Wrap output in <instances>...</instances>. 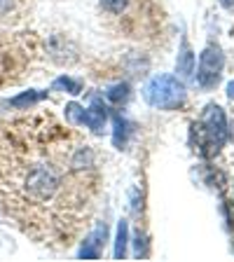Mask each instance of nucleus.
<instances>
[{
  "instance_id": "obj_1",
  "label": "nucleus",
  "mask_w": 234,
  "mask_h": 262,
  "mask_svg": "<svg viewBox=\"0 0 234 262\" xmlns=\"http://www.w3.org/2000/svg\"><path fill=\"white\" fill-rule=\"evenodd\" d=\"M101 190L94 150L54 115L0 122V208L31 239L71 248Z\"/></svg>"
},
{
  "instance_id": "obj_4",
  "label": "nucleus",
  "mask_w": 234,
  "mask_h": 262,
  "mask_svg": "<svg viewBox=\"0 0 234 262\" xmlns=\"http://www.w3.org/2000/svg\"><path fill=\"white\" fill-rule=\"evenodd\" d=\"M225 66V56L220 52V47H206L199 56V71H197V82L202 87H216L220 80V73H223Z\"/></svg>"
},
{
  "instance_id": "obj_5",
  "label": "nucleus",
  "mask_w": 234,
  "mask_h": 262,
  "mask_svg": "<svg viewBox=\"0 0 234 262\" xmlns=\"http://www.w3.org/2000/svg\"><path fill=\"white\" fill-rule=\"evenodd\" d=\"M105 239H108V227L103 223L96 225L92 234L87 236V241L82 244L80 248V260H98L101 257V251H103L105 246Z\"/></svg>"
},
{
  "instance_id": "obj_11",
  "label": "nucleus",
  "mask_w": 234,
  "mask_h": 262,
  "mask_svg": "<svg viewBox=\"0 0 234 262\" xmlns=\"http://www.w3.org/2000/svg\"><path fill=\"white\" fill-rule=\"evenodd\" d=\"M126 134H129V124H126L124 120H122L120 115H117V117H115V147H124V143H126Z\"/></svg>"
},
{
  "instance_id": "obj_12",
  "label": "nucleus",
  "mask_w": 234,
  "mask_h": 262,
  "mask_svg": "<svg viewBox=\"0 0 234 262\" xmlns=\"http://www.w3.org/2000/svg\"><path fill=\"white\" fill-rule=\"evenodd\" d=\"M54 89H66L68 94H73V96H77V94L82 92V84L75 80H71V77H56L54 84H52Z\"/></svg>"
},
{
  "instance_id": "obj_15",
  "label": "nucleus",
  "mask_w": 234,
  "mask_h": 262,
  "mask_svg": "<svg viewBox=\"0 0 234 262\" xmlns=\"http://www.w3.org/2000/svg\"><path fill=\"white\" fill-rule=\"evenodd\" d=\"M223 211H225V215H227V225L234 229V204L225 199V202H223Z\"/></svg>"
},
{
  "instance_id": "obj_3",
  "label": "nucleus",
  "mask_w": 234,
  "mask_h": 262,
  "mask_svg": "<svg viewBox=\"0 0 234 262\" xmlns=\"http://www.w3.org/2000/svg\"><path fill=\"white\" fill-rule=\"evenodd\" d=\"M143 96L157 110H176L185 103V87L174 75H155L145 84Z\"/></svg>"
},
{
  "instance_id": "obj_6",
  "label": "nucleus",
  "mask_w": 234,
  "mask_h": 262,
  "mask_svg": "<svg viewBox=\"0 0 234 262\" xmlns=\"http://www.w3.org/2000/svg\"><path fill=\"white\" fill-rule=\"evenodd\" d=\"M105 120H108V115H105V108H101L98 103H94V108L89 110H82V120L80 124H87L94 134H103L105 129Z\"/></svg>"
},
{
  "instance_id": "obj_14",
  "label": "nucleus",
  "mask_w": 234,
  "mask_h": 262,
  "mask_svg": "<svg viewBox=\"0 0 234 262\" xmlns=\"http://www.w3.org/2000/svg\"><path fill=\"white\" fill-rule=\"evenodd\" d=\"M66 117H68V122H71V124H80L82 108L77 103H68V105H66Z\"/></svg>"
},
{
  "instance_id": "obj_2",
  "label": "nucleus",
  "mask_w": 234,
  "mask_h": 262,
  "mask_svg": "<svg viewBox=\"0 0 234 262\" xmlns=\"http://www.w3.org/2000/svg\"><path fill=\"white\" fill-rule=\"evenodd\" d=\"M192 145L202 157H216L220 152V147L227 143V117H225L223 108L216 103H208L204 108L202 117L192 124Z\"/></svg>"
},
{
  "instance_id": "obj_13",
  "label": "nucleus",
  "mask_w": 234,
  "mask_h": 262,
  "mask_svg": "<svg viewBox=\"0 0 234 262\" xmlns=\"http://www.w3.org/2000/svg\"><path fill=\"white\" fill-rule=\"evenodd\" d=\"M101 3V7H103L105 12H110V14H122V12L129 7V0H98Z\"/></svg>"
},
{
  "instance_id": "obj_8",
  "label": "nucleus",
  "mask_w": 234,
  "mask_h": 262,
  "mask_svg": "<svg viewBox=\"0 0 234 262\" xmlns=\"http://www.w3.org/2000/svg\"><path fill=\"white\" fill-rule=\"evenodd\" d=\"M42 98H47V92H35V89H31V92L22 94V96H16L10 101L12 108H31V105H35L38 101H42Z\"/></svg>"
},
{
  "instance_id": "obj_7",
  "label": "nucleus",
  "mask_w": 234,
  "mask_h": 262,
  "mask_svg": "<svg viewBox=\"0 0 234 262\" xmlns=\"http://www.w3.org/2000/svg\"><path fill=\"white\" fill-rule=\"evenodd\" d=\"M176 68H178L180 77H190L195 73V54H192L190 45L185 40L180 42V54H178V61H176Z\"/></svg>"
},
{
  "instance_id": "obj_17",
  "label": "nucleus",
  "mask_w": 234,
  "mask_h": 262,
  "mask_svg": "<svg viewBox=\"0 0 234 262\" xmlns=\"http://www.w3.org/2000/svg\"><path fill=\"white\" fill-rule=\"evenodd\" d=\"M12 7V0H0V14H3V12H7Z\"/></svg>"
},
{
  "instance_id": "obj_18",
  "label": "nucleus",
  "mask_w": 234,
  "mask_h": 262,
  "mask_svg": "<svg viewBox=\"0 0 234 262\" xmlns=\"http://www.w3.org/2000/svg\"><path fill=\"white\" fill-rule=\"evenodd\" d=\"M227 96L234 101V82H229V84H227Z\"/></svg>"
},
{
  "instance_id": "obj_9",
  "label": "nucleus",
  "mask_w": 234,
  "mask_h": 262,
  "mask_svg": "<svg viewBox=\"0 0 234 262\" xmlns=\"http://www.w3.org/2000/svg\"><path fill=\"white\" fill-rule=\"evenodd\" d=\"M126 236H129L126 220H120V225H117V239H115V260H124V255H126Z\"/></svg>"
},
{
  "instance_id": "obj_16",
  "label": "nucleus",
  "mask_w": 234,
  "mask_h": 262,
  "mask_svg": "<svg viewBox=\"0 0 234 262\" xmlns=\"http://www.w3.org/2000/svg\"><path fill=\"white\" fill-rule=\"evenodd\" d=\"M220 5H223L227 12H234V0H220Z\"/></svg>"
},
{
  "instance_id": "obj_10",
  "label": "nucleus",
  "mask_w": 234,
  "mask_h": 262,
  "mask_svg": "<svg viewBox=\"0 0 234 262\" xmlns=\"http://www.w3.org/2000/svg\"><path fill=\"white\" fill-rule=\"evenodd\" d=\"M105 96H108L113 103H124L126 98H129V84H124V82H120V84H113V87H108Z\"/></svg>"
}]
</instances>
